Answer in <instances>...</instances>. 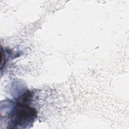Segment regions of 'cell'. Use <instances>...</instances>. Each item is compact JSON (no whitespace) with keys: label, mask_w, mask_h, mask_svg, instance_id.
<instances>
[{"label":"cell","mask_w":129,"mask_h":129,"mask_svg":"<svg viewBox=\"0 0 129 129\" xmlns=\"http://www.w3.org/2000/svg\"><path fill=\"white\" fill-rule=\"evenodd\" d=\"M36 117V111L35 109L28 105L19 103L12 113L11 120L12 124L16 127H25V125L31 124Z\"/></svg>","instance_id":"6da1fadb"}]
</instances>
